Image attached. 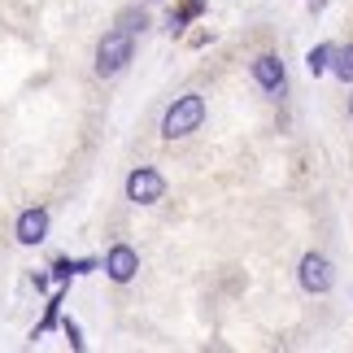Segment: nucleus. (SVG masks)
Wrapping results in <instances>:
<instances>
[{"label":"nucleus","mask_w":353,"mask_h":353,"mask_svg":"<svg viewBox=\"0 0 353 353\" xmlns=\"http://www.w3.org/2000/svg\"><path fill=\"white\" fill-rule=\"evenodd\" d=\"M201 122H205V97L188 92V97H179L166 110V118H161V135H166V140H183V135H192Z\"/></svg>","instance_id":"1"},{"label":"nucleus","mask_w":353,"mask_h":353,"mask_svg":"<svg viewBox=\"0 0 353 353\" xmlns=\"http://www.w3.org/2000/svg\"><path fill=\"white\" fill-rule=\"evenodd\" d=\"M131 52H135V44H131L127 31L101 35V44H97V74H101V79L122 74V70H127V61H131Z\"/></svg>","instance_id":"2"},{"label":"nucleus","mask_w":353,"mask_h":353,"mask_svg":"<svg viewBox=\"0 0 353 353\" xmlns=\"http://www.w3.org/2000/svg\"><path fill=\"white\" fill-rule=\"evenodd\" d=\"M161 196H166V179L153 166H140V170L127 174V201H135V205H157Z\"/></svg>","instance_id":"3"},{"label":"nucleus","mask_w":353,"mask_h":353,"mask_svg":"<svg viewBox=\"0 0 353 353\" xmlns=\"http://www.w3.org/2000/svg\"><path fill=\"white\" fill-rule=\"evenodd\" d=\"M296 279H301V288H305V292L323 296V292H332L336 270H332V262H327L323 253H305V257H301V266H296Z\"/></svg>","instance_id":"4"},{"label":"nucleus","mask_w":353,"mask_h":353,"mask_svg":"<svg viewBox=\"0 0 353 353\" xmlns=\"http://www.w3.org/2000/svg\"><path fill=\"white\" fill-rule=\"evenodd\" d=\"M253 79L257 88L266 92V97H283V88H288V74H283V61L275 52H262V57L253 61Z\"/></svg>","instance_id":"5"},{"label":"nucleus","mask_w":353,"mask_h":353,"mask_svg":"<svg viewBox=\"0 0 353 353\" xmlns=\"http://www.w3.org/2000/svg\"><path fill=\"white\" fill-rule=\"evenodd\" d=\"M135 270H140V253H135L131 244H114V249L105 253V275L114 283H131Z\"/></svg>","instance_id":"6"},{"label":"nucleus","mask_w":353,"mask_h":353,"mask_svg":"<svg viewBox=\"0 0 353 353\" xmlns=\"http://www.w3.org/2000/svg\"><path fill=\"white\" fill-rule=\"evenodd\" d=\"M48 240V210L44 205H35V210H22V219H18V244H44Z\"/></svg>","instance_id":"7"},{"label":"nucleus","mask_w":353,"mask_h":353,"mask_svg":"<svg viewBox=\"0 0 353 353\" xmlns=\"http://www.w3.org/2000/svg\"><path fill=\"white\" fill-rule=\"evenodd\" d=\"M88 270H97V262H88V257H57V262H52V279L57 283H70L74 275H88Z\"/></svg>","instance_id":"8"},{"label":"nucleus","mask_w":353,"mask_h":353,"mask_svg":"<svg viewBox=\"0 0 353 353\" xmlns=\"http://www.w3.org/2000/svg\"><path fill=\"white\" fill-rule=\"evenodd\" d=\"M332 52H336L332 44H314V48H310V57H305V70L314 74V79L327 74V70H332Z\"/></svg>","instance_id":"9"},{"label":"nucleus","mask_w":353,"mask_h":353,"mask_svg":"<svg viewBox=\"0 0 353 353\" xmlns=\"http://www.w3.org/2000/svg\"><path fill=\"white\" fill-rule=\"evenodd\" d=\"M332 74L341 79V83H353V44L332 52Z\"/></svg>","instance_id":"10"},{"label":"nucleus","mask_w":353,"mask_h":353,"mask_svg":"<svg viewBox=\"0 0 353 353\" xmlns=\"http://www.w3.org/2000/svg\"><path fill=\"white\" fill-rule=\"evenodd\" d=\"M61 305H65V296L57 292V296H52V301H48L44 319H39V327L31 332V341H39V336H44V332H52V327H57V323H61Z\"/></svg>","instance_id":"11"},{"label":"nucleus","mask_w":353,"mask_h":353,"mask_svg":"<svg viewBox=\"0 0 353 353\" xmlns=\"http://www.w3.org/2000/svg\"><path fill=\"white\" fill-rule=\"evenodd\" d=\"M144 26H148V13H144V9H122V13H118V31L135 35V31H144Z\"/></svg>","instance_id":"12"},{"label":"nucleus","mask_w":353,"mask_h":353,"mask_svg":"<svg viewBox=\"0 0 353 353\" xmlns=\"http://www.w3.org/2000/svg\"><path fill=\"white\" fill-rule=\"evenodd\" d=\"M61 327H65V341H70V349H83V332H79V323H70V319H65Z\"/></svg>","instance_id":"13"},{"label":"nucleus","mask_w":353,"mask_h":353,"mask_svg":"<svg viewBox=\"0 0 353 353\" xmlns=\"http://www.w3.org/2000/svg\"><path fill=\"white\" fill-rule=\"evenodd\" d=\"M31 283H35V288H39V292H44V288H48V283H52V275H44V270H35V275H31Z\"/></svg>","instance_id":"14"},{"label":"nucleus","mask_w":353,"mask_h":353,"mask_svg":"<svg viewBox=\"0 0 353 353\" xmlns=\"http://www.w3.org/2000/svg\"><path fill=\"white\" fill-rule=\"evenodd\" d=\"M349 118H353V97H349Z\"/></svg>","instance_id":"15"}]
</instances>
